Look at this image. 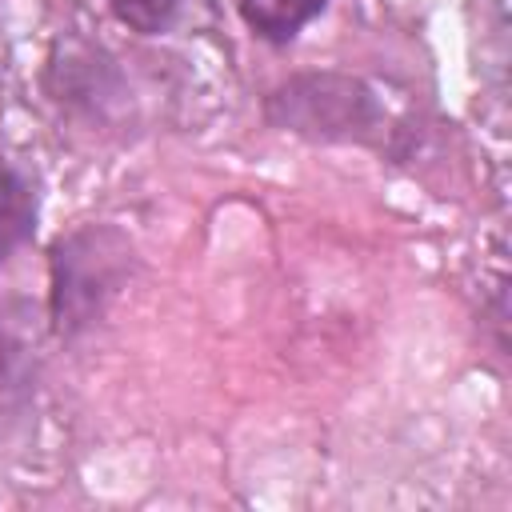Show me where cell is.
I'll return each mask as SVG.
<instances>
[{
  "instance_id": "obj_2",
  "label": "cell",
  "mask_w": 512,
  "mask_h": 512,
  "mask_svg": "<svg viewBox=\"0 0 512 512\" xmlns=\"http://www.w3.org/2000/svg\"><path fill=\"white\" fill-rule=\"evenodd\" d=\"M268 124L316 144H364L384 148L388 108L380 92L348 72H296L264 100Z\"/></svg>"
},
{
  "instance_id": "obj_3",
  "label": "cell",
  "mask_w": 512,
  "mask_h": 512,
  "mask_svg": "<svg viewBox=\"0 0 512 512\" xmlns=\"http://www.w3.org/2000/svg\"><path fill=\"white\" fill-rule=\"evenodd\" d=\"M24 304H0V416H16L36 388V332Z\"/></svg>"
},
{
  "instance_id": "obj_1",
  "label": "cell",
  "mask_w": 512,
  "mask_h": 512,
  "mask_svg": "<svg viewBox=\"0 0 512 512\" xmlns=\"http://www.w3.org/2000/svg\"><path fill=\"white\" fill-rule=\"evenodd\" d=\"M136 272L132 240L112 224H80L48 252V320L52 332L72 340L104 320L108 304Z\"/></svg>"
},
{
  "instance_id": "obj_6",
  "label": "cell",
  "mask_w": 512,
  "mask_h": 512,
  "mask_svg": "<svg viewBox=\"0 0 512 512\" xmlns=\"http://www.w3.org/2000/svg\"><path fill=\"white\" fill-rule=\"evenodd\" d=\"M108 8H112V16H116L120 24H128L132 32H140V36H160V32H168V28L184 16L188 0H108Z\"/></svg>"
},
{
  "instance_id": "obj_5",
  "label": "cell",
  "mask_w": 512,
  "mask_h": 512,
  "mask_svg": "<svg viewBox=\"0 0 512 512\" xmlns=\"http://www.w3.org/2000/svg\"><path fill=\"white\" fill-rule=\"evenodd\" d=\"M240 20L268 44H288L308 20H316L328 0H236Z\"/></svg>"
},
{
  "instance_id": "obj_4",
  "label": "cell",
  "mask_w": 512,
  "mask_h": 512,
  "mask_svg": "<svg viewBox=\"0 0 512 512\" xmlns=\"http://www.w3.org/2000/svg\"><path fill=\"white\" fill-rule=\"evenodd\" d=\"M36 188L32 180L12 168L0 164V264L12 260V252H20L32 232H36Z\"/></svg>"
}]
</instances>
